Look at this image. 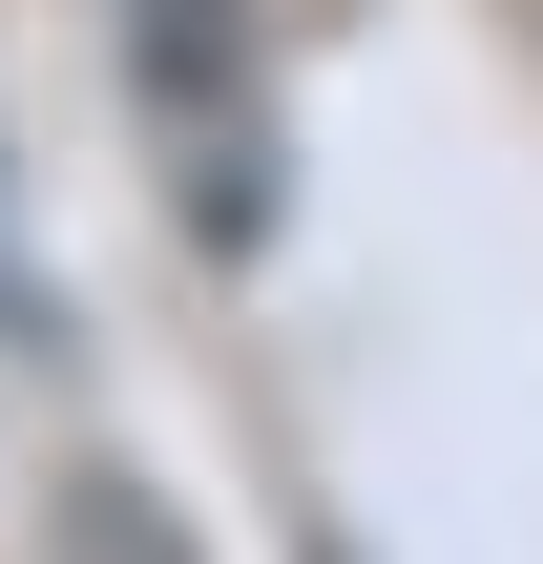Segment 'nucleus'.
<instances>
[{
	"instance_id": "obj_2",
	"label": "nucleus",
	"mask_w": 543,
	"mask_h": 564,
	"mask_svg": "<svg viewBox=\"0 0 543 564\" xmlns=\"http://www.w3.org/2000/svg\"><path fill=\"white\" fill-rule=\"evenodd\" d=\"M42 564H188V523H167L146 481H63V544Z\"/></svg>"
},
{
	"instance_id": "obj_1",
	"label": "nucleus",
	"mask_w": 543,
	"mask_h": 564,
	"mask_svg": "<svg viewBox=\"0 0 543 564\" xmlns=\"http://www.w3.org/2000/svg\"><path fill=\"white\" fill-rule=\"evenodd\" d=\"M126 84H146V147H167V209L209 251L272 230V84H251V0H126Z\"/></svg>"
}]
</instances>
